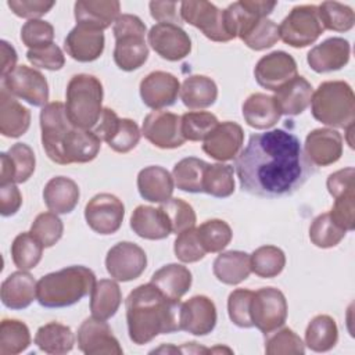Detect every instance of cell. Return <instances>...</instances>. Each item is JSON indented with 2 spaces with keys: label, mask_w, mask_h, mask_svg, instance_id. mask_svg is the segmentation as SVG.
I'll return each instance as SVG.
<instances>
[{
  "label": "cell",
  "mask_w": 355,
  "mask_h": 355,
  "mask_svg": "<svg viewBox=\"0 0 355 355\" xmlns=\"http://www.w3.org/2000/svg\"><path fill=\"white\" fill-rule=\"evenodd\" d=\"M354 198H355L354 193H348L334 198V205L329 212L333 222L341 229H344L345 232H351L355 227V219H354L355 200Z\"/></svg>",
  "instance_id": "57"
},
{
  "label": "cell",
  "mask_w": 355,
  "mask_h": 355,
  "mask_svg": "<svg viewBox=\"0 0 355 355\" xmlns=\"http://www.w3.org/2000/svg\"><path fill=\"white\" fill-rule=\"evenodd\" d=\"M180 306V301L168 298L153 283L137 286L125 301L129 338L143 345L159 334L179 331Z\"/></svg>",
  "instance_id": "2"
},
{
  "label": "cell",
  "mask_w": 355,
  "mask_h": 355,
  "mask_svg": "<svg viewBox=\"0 0 355 355\" xmlns=\"http://www.w3.org/2000/svg\"><path fill=\"white\" fill-rule=\"evenodd\" d=\"M121 11L116 0H79L73 6L76 25L104 31L114 24Z\"/></svg>",
  "instance_id": "26"
},
{
  "label": "cell",
  "mask_w": 355,
  "mask_h": 355,
  "mask_svg": "<svg viewBox=\"0 0 355 355\" xmlns=\"http://www.w3.org/2000/svg\"><path fill=\"white\" fill-rule=\"evenodd\" d=\"M26 58L33 67L49 69V71H58L65 64L64 53L55 43H51L42 49L28 50Z\"/></svg>",
  "instance_id": "56"
},
{
  "label": "cell",
  "mask_w": 355,
  "mask_h": 355,
  "mask_svg": "<svg viewBox=\"0 0 355 355\" xmlns=\"http://www.w3.org/2000/svg\"><path fill=\"white\" fill-rule=\"evenodd\" d=\"M212 272L220 283L236 286L248 279L251 273L250 255L244 251L233 250L220 252L214 261Z\"/></svg>",
  "instance_id": "35"
},
{
  "label": "cell",
  "mask_w": 355,
  "mask_h": 355,
  "mask_svg": "<svg viewBox=\"0 0 355 355\" xmlns=\"http://www.w3.org/2000/svg\"><path fill=\"white\" fill-rule=\"evenodd\" d=\"M354 175L355 169L352 166L330 173L326 182L330 196L337 198L344 194L354 193Z\"/></svg>",
  "instance_id": "59"
},
{
  "label": "cell",
  "mask_w": 355,
  "mask_h": 355,
  "mask_svg": "<svg viewBox=\"0 0 355 355\" xmlns=\"http://www.w3.org/2000/svg\"><path fill=\"white\" fill-rule=\"evenodd\" d=\"M179 94L189 110H202L216 101L218 86L205 75H190L183 80Z\"/></svg>",
  "instance_id": "36"
},
{
  "label": "cell",
  "mask_w": 355,
  "mask_h": 355,
  "mask_svg": "<svg viewBox=\"0 0 355 355\" xmlns=\"http://www.w3.org/2000/svg\"><path fill=\"white\" fill-rule=\"evenodd\" d=\"M313 94L312 85L304 78L297 75L279 90L275 92V101L282 115H300L311 104Z\"/></svg>",
  "instance_id": "29"
},
{
  "label": "cell",
  "mask_w": 355,
  "mask_h": 355,
  "mask_svg": "<svg viewBox=\"0 0 355 355\" xmlns=\"http://www.w3.org/2000/svg\"><path fill=\"white\" fill-rule=\"evenodd\" d=\"M42 243L31 233H19L11 244V258L14 265L21 270H31L37 266L43 255Z\"/></svg>",
  "instance_id": "43"
},
{
  "label": "cell",
  "mask_w": 355,
  "mask_h": 355,
  "mask_svg": "<svg viewBox=\"0 0 355 355\" xmlns=\"http://www.w3.org/2000/svg\"><path fill=\"white\" fill-rule=\"evenodd\" d=\"M141 135L155 147L171 150L180 147L186 140L182 135V118L169 111L154 110L146 115Z\"/></svg>",
  "instance_id": "15"
},
{
  "label": "cell",
  "mask_w": 355,
  "mask_h": 355,
  "mask_svg": "<svg viewBox=\"0 0 355 355\" xmlns=\"http://www.w3.org/2000/svg\"><path fill=\"white\" fill-rule=\"evenodd\" d=\"M0 184L24 183L35 172L36 158L33 150L25 143L12 144L7 153L0 154Z\"/></svg>",
  "instance_id": "24"
},
{
  "label": "cell",
  "mask_w": 355,
  "mask_h": 355,
  "mask_svg": "<svg viewBox=\"0 0 355 355\" xmlns=\"http://www.w3.org/2000/svg\"><path fill=\"white\" fill-rule=\"evenodd\" d=\"M80 197L76 182L65 176L51 178L43 189V200L46 207L54 214H69L78 205Z\"/></svg>",
  "instance_id": "32"
},
{
  "label": "cell",
  "mask_w": 355,
  "mask_h": 355,
  "mask_svg": "<svg viewBox=\"0 0 355 355\" xmlns=\"http://www.w3.org/2000/svg\"><path fill=\"white\" fill-rule=\"evenodd\" d=\"M31 345L28 326L17 319H3L0 324V355H15Z\"/></svg>",
  "instance_id": "44"
},
{
  "label": "cell",
  "mask_w": 355,
  "mask_h": 355,
  "mask_svg": "<svg viewBox=\"0 0 355 355\" xmlns=\"http://www.w3.org/2000/svg\"><path fill=\"white\" fill-rule=\"evenodd\" d=\"M122 302V293L112 279H100L90 293L92 316L100 320L111 319Z\"/></svg>",
  "instance_id": "37"
},
{
  "label": "cell",
  "mask_w": 355,
  "mask_h": 355,
  "mask_svg": "<svg viewBox=\"0 0 355 355\" xmlns=\"http://www.w3.org/2000/svg\"><path fill=\"white\" fill-rule=\"evenodd\" d=\"M130 229L146 240H162L172 233L164 211L159 207L155 208L150 205H139L133 209Z\"/></svg>",
  "instance_id": "30"
},
{
  "label": "cell",
  "mask_w": 355,
  "mask_h": 355,
  "mask_svg": "<svg viewBox=\"0 0 355 355\" xmlns=\"http://www.w3.org/2000/svg\"><path fill=\"white\" fill-rule=\"evenodd\" d=\"M147 39L151 49L168 61H179L191 51V39L179 25L155 24L148 31Z\"/></svg>",
  "instance_id": "17"
},
{
  "label": "cell",
  "mask_w": 355,
  "mask_h": 355,
  "mask_svg": "<svg viewBox=\"0 0 355 355\" xmlns=\"http://www.w3.org/2000/svg\"><path fill=\"white\" fill-rule=\"evenodd\" d=\"M78 348L86 355H122V347L105 320L87 318L76 334Z\"/></svg>",
  "instance_id": "16"
},
{
  "label": "cell",
  "mask_w": 355,
  "mask_h": 355,
  "mask_svg": "<svg viewBox=\"0 0 355 355\" xmlns=\"http://www.w3.org/2000/svg\"><path fill=\"white\" fill-rule=\"evenodd\" d=\"M254 291L247 288H237L229 294L227 313L230 320L243 329L254 327L251 319V300Z\"/></svg>",
  "instance_id": "53"
},
{
  "label": "cell",
  "mask_w": 355,
  "mask_h": 355,
  "mask_svg": "<svg viewBox=\"0 0 355 355\" xmlns=\"http://www.w3.org/2000/svg\"><path fill=\"white\" fill-rule=\"evenodd\" d=\"M62 220L51 211L39 214L31 226V233L42 243L44 248L53 247L62 237Z\"/></svg>",
  "instance_id": "52"
},
{
  "label": "cell",
  "mask_w": 355,
  "mask_h": 355,
  "mask_svg": "<svg viewBox=\"0 0 355 355\" xmlns=\"http://www.w3.org/2000/svg\"><path fill=\"white\" fill-rule=\"evenodd\" d=\"M234 169L240 189L263 198L291 196L316 172L300 139L283 129L252 135L234 158Z\"/></svg>",
  "instance_id": "1"
},
{
  "label": "cell",
  "mask_w": 355,
  "mask_h": 355,
  "mask_svg": "<svg viewBox=\"0 0 355 355\" xmlns=\"http://www.w3.org/2000/svg\"><path fill=\"white\" fill-rule=\"evenodd\" d=\"M204 193L216 197L226 198L234 193V171L227 164H208L204 172L202 182Z\"/></svg>",
  "instance_id": "42"
},
{
  "label": "cell",
  "mask_w": 355,
  "mask_h": 355,
  "mask_svg": "<svg viewBox=\"0 0 355 355\" xmlns=\"http://www.w3.org/2000/svg\"><path fill=\"white\" fill-rule=\"evenodd\" d=\"M324 28L315 4L295 6L279 25V37L288 46L300 49L315 43Z\"/></svg>",
  "instance_id": "7"
},
{
  "label": "cell",
  "mask_w": 355,
  "mask_h": 355,
  "mask_svg": "<svg viewBox=\"0 0 355 355\" xmlns=\"http://www.w3.org/2000/svg\"><path fill=\"white\" fill-rule=\"evenodd\" d=\"M252 324L265 336L282 327L287 319V301L284 294L275 287H262L252 294Z\"/></svg>",
  "instance_id": "9"
},
{
  "label": "cell",
  "mask_w": 355,
  "mask_h": 355,
  "mask_svg": "<svg viewBox=\"0 0 355 355\" xmlns=\"http://www.w3.org/2000/svg\"><path fill=\"white\" fill-rule=\"evenodd\" d=\"M114 61L122 71L139 69L148 58L146 24L132 14H122L114 22Z\"/></svg>",
  "instance_id": "6"
},
{
  "label": "cell",
  "mask_w": 355,
  "mask_h": 355,
  "mask_svg": "<svg viewBox=\"0 0 355 355\" xmlns=\"http://www.w3.org/2000/svg\"><path fill=\"white\" fill-rule=\"evenodd\" d=\"M54 28L43 19H29L21 28V40L28 50L42 49L53 43Z\"/></svg>",
  "instance_id": "54"
},
{
  "label": "cell",
  "mask_w": 355,
  "mask_h": 355,
  "mask_svg": "<svg viewBox=\"0 0 355 355\" xmlns=\"http://www.w3.org/2000/svg\"><path fill=\"white\" fill-rule=\"evenodd\" d=\"M241 110L247 125L259 130L275 126L282 116L273 96L263 93H252L248 96Z\"/></svg>",
  "instance_id": "34"
},
{
  "label": "cell",
  "mask_w": 355,
  "mask_h": 355,
  "mask_svg": "<svg viewBox=\"0 0 355 355\" xmlns=\"http://www.w3.org/2000/svg\"><path fill=\"white\" fill-rule=\"evenodd\" d=\"M125 216L123 202L114 194H96L85 207V219L89 227L103 236L119 230Z\"/></svg>",
  "instance_id": "12"
},
{
  "label": "cell",
  "mask_w": 355,
  "mask_h": 355,
  "mask_svg": "<svg viewBox=\"0 0 355 355\" xmlns=\"http://www.w3.org/2000/svg\"><path fill=\"white\" fill-rule=\"evenodd\" d=\"M96 275L82 265H72L42 276L37 282L36 300L44 308H65L92 293Z\"/></svg>",
  "instance_id": "3"
},
{
  "label": "cell",
  "mask_w": 355,
  "mask_h": 355,
  "mask_svg": "<svg viewBox=\"0 0 355 355\" xmlns=\"http://www.w3.org/2000/svg\"><path fill=\"white\" fill-rule=\"evenodd\" d=\"M68 119L65 105L60 101L46 104L40 111L42 146L47 157L60 165H64V144L69 130L73 128Z\"/></svg>",
  "instance_id": "8"
},
{
  "label": "cell",
  "mask_w": 355,
  "mask_h": 355,
  "mask_svg": "<svg viewBox=\"0 0 355 355\" xmlns=\"http://www.w3.org/2000/svg\"><path fill=\"white\" fill-rule=\"evenodd\" d=\"M37 282L26 270H17L8 275L0 288L1 302L10 309H25L36 300Z\"/></svg>",
  "instance_id": "27"
},
{
  "label": "cell",
  "mask_w": 355,
  "mask_h": 355,
  "mask_svg": "<svg viewBox=\"0 0 355 355\" xmlns=\"http://www.w3.org/2000/svg\"><path fill=\"white\" fill-rule=\"evenodd\" d=\"M147 266V255L132 241H121L111 247L105 257V269L116 282H130L141 276Z\"/></svg>",
  "instance_id": "13"
},
{
  "label": "cell",
  "mask_w": 355,
  "mask_h": 355,
  "mask_svg": "<svg viewBox=\"0 0 355 355\" xmlns=\"http://www.w3.org/2000/svg\"><path fill=\"white\" fill-rule=\"evenodd\" d=\"M22 205V196L15 183L0 184V214L12 216Z\"/></svg>",
  "instance_id": "61"
},
{
  "label": "cell",
  "mask_w": 355,
  "mask_h": 355,
  "mask_svg": "<svg viewBox=\"0 0 355 355\" xmlns=\"http://www.w3.org/2000/svg\"><path fill=\"white\" fill-rule=\"evenodd\" d=\"M304 153L313 166H327L343 155V136L330 128L313 129L306 135Z\"/></svg>",
  "instance_id": "21"
},
{
  "label": "cell",
  "mask_w": 355,
  "mask_h": 355,
  "mask_svg": "<svg viewBox=\"0 0 355 355\" xmlns=\"http://www.w3.org/2000/svg\"><path fill=\"white\" fill-rule=\"evenodd\" d=\"M245 8H248L252 14L259 18H266L277 6L276 1H265V0H241Z\"/></svg>",
  "instance_id": "63"
},
{
  "label": "cell",
  "mask_w": 355,
  "mask_h": 355,
  "mask_svg": "<svg viewBox=\"0 0 355 355\" xmlns=\"http://www.w3.org/2000/svg\"><path fill=\"white\" fill-rule=\"evenodd\" d=\"M254 76L259 86L276 92L297 76V62L286 51H272L257 62Z\"/></svg>",
  "instance_id": "18"
},
{
  "label": "cell",
  "mask_w": 355,
  "mask_h": 355,
  "mask_svg": "<svg viewBox=\"0 0 355 355\" xmlns=\"http://www.w3.org/2000/svg\"><path fill=\"white\" fill-rule=\"evenodd\" d=\"M7 6L10 10L21 18L39 19L44 14H47L54 6V1H43V0H8Z\"/></svg>",
  "instance_id": "58"
},
{
  "label": "cell",
  "mask_w": 355,
  "mask_h": 355,
  "mask_svg": "<svg viewBox=\"0 0 355 355\" xmlns=\"http://www.w3.org/2000/svg\"><path fill=\"white\" fill-rule=\"evenodd\" d=\"M173 251L176 258L184 263L198 262L207 254L200 243L196 227L186 229L178 234L173 244Z\"/></svg>",
  "instance_id": "55"
},
{
  "label": "cell",
  "mask_w": 355,
  "mask_h": 355,
  "mask_svg": "<svg viewBox=\"0 0 355 355\" xmlns=\"http://www.w3.org/2000/svg\"><path fill=\"white\" fill-rule=\"evenodd\" d=\"M351 55V47L344 37H329L312 47L306 55L308 65L318 73L333 72L344 68Z\"/></svg>",
  "instance_id": "23"
},
{
  "label": "cell",
  "mask_w": 355,
  "mask_h": 355,
  "mask_svg": "<svg viewBox=\"0 0 355 355\" xmlns=\"http://www.w3.org/2000/svg\"><path fill=\"white\" fill-rule=\"evenodd\" d=\"M338 329L336 320L329 315H316L305 330V345L315 352H326L336 347Z\"/></svg>",
  "instance_id": "39"
},
{
  "label": "cell",
  "mask_w": 355,
  "mask_h": 355,
  "mask_svg": "<svg viewBox=\"0 0 355 355\" xmlns=\"http://www.w3.org/2000/svg\"><path fill=\"white\" fill-rule=\"evenodd\" d=\"M311 111L316 121L331 128L347 129L355 121V96L344 80H327L318 86L311 98Z\"/></svg>",
  "instance_id": "4"
},
{
  "label": "cell",
  "mask_w": 355,
  "mask_h": 355,
  "mask_svg": "<svg viewBox=\"0 0 355 355\" xmlns=\"http://www.w3.org/2000/svg\"><path fill=\"white\" fill-rule=\"evenodd\" d=\"M104 33L98 29L76 25L64 40L67 54L79 62H92L104 51Z\"/></svg>",
  "instance_id": "25"
},
{
  "label": "cell",
  "mask_w": 355,
  "mask_h": 355,
  "mask_svg": "<svg viewBox=\"0 0 355 355\" xmlns=\"http://www.w3.org/2000/svg\"><path fill=\"white\" fill-rule=\"evenodd\" d=\"M159 208L168 218L172 233L179 234L186 229L194 227L196 225V212L193 207L182 198H169L162 202Z\"/></svg>",
  "instance_id": "51"
},
{
  "label": "cell",
  "mask_w": 355,
  "mask_h": 355,
  "mask_svg": "<svg viewBox=\"0 0 355 355\" xmlns=\"http://www.w3.org/2000/svg\"><path fill=\"white\" fill-rule=\"evenodd\" d=\"M251 272L262 279H272L282 273L286 266V255L276 245L258 247L250 255Z\"/></svg>",
  "instance_id": "41"
},
{
  "label": "cell",
  "mask_w": 355,
  "mask_h": 355,
  "mask_svg": "<svg viewBox=\"0 0 355 355\" xmlns=\"http://www.w3.org/2000/svg\"><path fill=\"white\" fill-rule=\"evenodd\" d=\"M182 135L184 140L204 141L219 123L218 118L207 111H189L182 116Z\"/></svg>",
  "instance_id": "48"
},
{
  "label": "cell",
  "mask_w": 355,
  "mask_h": 355,
  "mask_svg": "<svg viewBox=\"0 0 355 355\" xmlns=\"http://www.w3.org/2000/svg\"><path fill=\"white\" fill-rule=\"evenodd\" d=\"M101 141L116 153H129L133 150L141 136L137 123L129 118H119L116 112L108 107L103 108L101 116L93 130Z\"/></svg>",
  "instance_id": "10"
},
{
  "label": "cell",
  "mask_w": 355,
  "mask_h": 355,
  "mask_svg": "<svg viewBox=\"0 0 355 355\" xmlns=\"http://www.w3.org/2000/svg\"><path fill=\"white\" fill-rule=\"evenodd\" d=\"M35 344L46 354L62 355L73 348L75 336L69 326L58 322H50L37 329L35 334Z\"/></svg>",
  "instance_id": "38"
},
{
  "label": "cell",
  "mask_w": 355,
  "mask_h": 355,
  "mask_svg": "<svg viewBox=\"0 0 355 355\" xmlns=\"http://www.w3.org/2000/svg\"><path fill=\"white\" fill-rule=\"evenodd\" d=\"M243 43L255 51L270 49L277 43L279 37V26L275 21L266 18H259L241 37Z\"/></svg>",
  "instance_id": "49"
},
{
  "label": "cell",
  "mask_w": 355,
  "mask_h": 355,
  "mask_svg": "<svg viewBox=\"0 0 355 355\" xmlns=\"http://www.w3.org/2000/svg\"><path fill=\"white\" fill-rule=\"evenodd\" d=\"M31 126V111L15 100V97L1 86L0 90V133L6 137L17 139L26 133Z\"/></svg>",
  "instance_id": "31"
},
{
  "label": "cell",
  "mask_w": 355,
  "mask_h": 355,
  "mask_svg": "<svg viewBox=\"0 0 355 355\" xmlns=\"http://www.w3.org/2000/svg\"><path fill=\"white\" fill-rule=\"evenodd\" d=\"M200 243L205 252H220L230 243L233 233L222 219H208L197 227Z\"/></svg>",
  "instance_id": "45"
},
{
  "label": "cell",
  "mask_w": 355,
  "mask_h": 355,
  "mask_svg": "<svg viewBox=\"0 0 355 355\" xmlns=\"http://www.w3.org/2000/svg\"><path fill=\"white\" fill-rule=\"evenodd\" d=\"M140 97L144 105L153 110H162L176 103L180 93L179 79L165 71L150 72L140 82Z\"/></svg>",
  "instance_id": "20"
},
{
  "label": "cell",
  "mask_w": 355,
  "mask_h": 355,
  "mask_svg": "<svg viewBox=\"0 0 355 355\" xmlns=\"http://www.w3.org/2000/svg\"><path fill=\"white\" fill-rule=\"evenodd\" d=\"M148 7L151 17L158 24H173L179 26L183 24L180 10L178 11V3L175 1H150Z\"/></svg>",
  "instance_id": "60"
},
{
  "label": "cell",
  "mask_w": 355,
  "mask_h": 355,
  "mask_svg": "<svg viewBox=\"0 0 355 355\" xmlns=\"http://www.w3.org/2000/svg\"><path fill=\"white\" fill-rule=\"evenodd\" d=\"M0 58H1V79L7 76L11 71L15 69L17 67V51L6 40L0 42Z\"/></svg>",
  "instance_id": "62"
},
{
  "label": "cell",
  "mask_w": 355,
  "mask_h": 355,
  "mask_svg": "<svg viewBox=\"0 0 355 355\" xmlns=\"http://www.w3.org/2000/svg\"><path fill=\"white\" fill-rule=\"evenodd\" d=\"M244 143L243 128L232 121L218 123L204 139L202 150L216 161H230L239 155Z\"/></svg>",
  "instance_id": "19"
},
{
  "label": "cell",
  "mask_w": 355,
  "mask_h": 355,
  "mask_svg": "<svg viewBox=\"0 0 355 355\" xmlns=\"http://www.w3.org/2000/svg\"><path fill=\"white\" fill-rule=\"evenodd\" d=\"M345 234L347 232L333 222L329 212L318 215L309 226V240L319 248L336 247Z\"/></svg>",
  "instance_id": "47"
},
{
  "label": "cell",
  "mask_w": 355,
  "mask_h": 355,
  "mask_svg": "<svg viewBox=\"0 0 355 355\" xmlns=\"http://www.w3.org/2000/svg\"><path fill=\"white\" fill-rule=\"evenodd\" d=\"M191 282L193 276L189 268L180 263H168L153 273L150 283L168 298L180 301V298L190 290Z\"/></svg>",
  "instance_id": "33"
},
{
  "label": "cell",
  "mask_w": 355,
  "mask_h": 355,
  "mask_svg": "<svg viewBox=\"0 0 355 355\" xmlns=\"http://www.w3.org/2000/svg\"><path fill=\"white\" fill-rule=\"evenodd\" d=\"M103 85L89 73L73 75L67 86L65 110L76 128L92 129L103 112Z\"/></svg>",
  "instance_id": "5"
},
{
  "label": "cell",
  "mask_w": 355,
  "mask_h": 355,
  "mask_svg": "<svg viewBox=\"0 0 355 355\" xmlns=\"http://www.w3.org/2000/svg\"><path fill=\"white\" fill-rule=\"evenodd\" d=\"M216 308L207 295H194L180 306V330L194 336H207L216 326Z\"/></svg>",
  "instance_id": "22"
},
{
  "label": "cell",
  "mask_w": 355,
  "mask_h": 355,
  "mask_svg": "<svg viewBox=\"0 0 355 355\" xmlns=\"http://www.w3.org/2000/svg\"><path fill=\"white\" fill-rule=\"evenodd\" d=\"M180 17L184 22L200 29L212 42H230L223 24V10L209 1H182Z\"/></svg>",
  "instance_id": "14"
},
{
  "label": "cell",
  "mask_w": 355,
  "mask_h": 355,
  "mask_svg": "<svg viewBox=\"0 0 355 355\" xmlns=\"http://www.w3.org/2000/svg\"><path fill=\"white\" fill-rule=\"evenodd\" d=\"M319 18L324 29L334 32H347L355 24V14L347 4L338 1H323L318 6Z\"/></svg>",
  "instance_id": "46"
},
{
  "label": "cell",
  "mask_w": 355,
  "mask_h": 355,
  "mask_svg": "<svg viewBox=\"0 0 355 355\" xmlns=\"http://www.w3.org/2000/svg\"><path fill=\"white\" fill-rule=\"evenodd\" d=\"M1 86L14 97L33 107H44L49 104V83L44 75L28 65H17L14 71L1 79Z\"/></svg>",
  "instance_id": "11"
},
{
  "label": "cell",
  "mask_w": 355,
  "mask_h": 355,
  "mask_svg": "<svg viewBox=\"0 0 355 355\" xmlns=\"http://www.w3.org/2000/svg\"><path fill=\"white\" fill-rule=\"evenodd\" d=\"M208 162L196 157H187L175 164L172 178L175 186L186 193H204L202 182Z\"/></svg>",
  "instance_id": "40"
},
{
  "label": "cell",
  "mask_w": 355,
  "mask_h": 355,
  "mask_svg": "<svg viewBox=\"0 0 355 355\" xmlns=\"http://www.w3.org/2000/svg\"><path fill=\"white\" fill-rule=\"evenodd\" d=\"M173 187L172 175L159 165L146 166L137 175V190L146 201L162 204L172 198Z\"/></svg>",
  "instance_id": "28"
},
{
  "label": "cell",
  "mask_w": 355,
  "mask_h": 355,
  "mask_svg": "<svg viewBox=\"0 0 355 355\" xmlns=\"http://www.w3.org/2000/svg\"><path fill=\"white\" fill-rule=\"evenodd\" d=\"M266 336L265 352L268 355H302L305 352L301 337L288 327L275 330Z\"/></svg>",
  "instance_id": "50"
}]
</instances>
